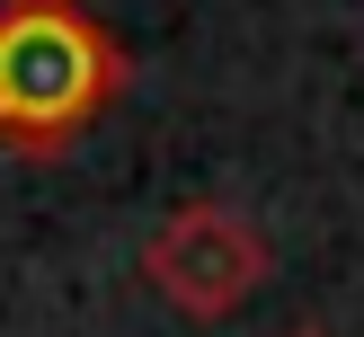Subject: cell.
<instances>
[{
  "instance_id": "cell-1",
  "label": "cell",
  "mask_w": 364,
  "mask_h": 337,
  "mask_svg": "<svg viewBox=\"0 0 364 337\" xmlns=\"http://www.w3.org/2000/svg\"><path fill=\"white\" fill-rule=\"evenodd\" d=\"M124 98V45L80 0H0V142L63 160Z\"/></svg>"
},
{
  "instance_id": "cell-2",
  "label": "cell",
  "mask_w": 364,
  "mask_h": 337,
  "mask_svg": "<svg viewBox=\"0 0 364 337\" xmlns=\"http://www.w3.org/2000/svg\"><path fill=\"white\" fill-rule=\"evenodd\" d=\"M267 266H276L267 231L249 222L240 204H223V195L178 204L169 222L142 240V284H151L169 311H187V319H231L267 284Z\"/></svg>"
},
{
  "instance_id": "cell-3",
  "label": "cell",
  "mask_w": 364,
  "mask_h": 337,
  "mask_svg": "<svg viewBox=\"0 0 364 337\" xmlns=\"http://www.w3.org/2000/svg\"><path fill=\"white\" fill-rule=\"evenodd\" d=\"M284 337H329V328H311V319H302V328H284Z\"/></svg>"
}]
</instances>
